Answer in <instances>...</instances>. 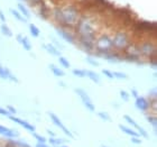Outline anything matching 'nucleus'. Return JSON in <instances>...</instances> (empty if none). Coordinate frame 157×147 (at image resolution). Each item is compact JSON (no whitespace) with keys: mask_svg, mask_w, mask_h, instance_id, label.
Listing matches in <instances>:
<instances>
[{"mask_svg":"<svg viewBox=\"0 0 157 147\" xmlns=\"http://www.w3.org/2000/svg\"><path fill=\"white\" fill-rule=\"evenodd\" d=\"M73 74L76 75V77H85V71L83 70H73Z\"/></svg>","mask_w":157,"mask_h":147,"instance_id":"b1692460","label":"nucleus"},{"mask_svg":"<svg viewBox=\"0 0 157 147\" xmlns=\"http://www.w3.org/2000/svg\"><path fill=\"white\" fill-rule=\"evenodd\" d=\"M147 120L151 122L154 127H156V118H155V117H148V118H147Z\"/></svg>","mask_w":157,"mask_h":147,"instance_id":"7c9ffc66","label":"nucleus"},{"mask_svg":"<svg viewBox=\"0 0 157 147\" xmlns=\"http://www.w3.org/2000/svg\"><path fill=\"white\" fill-rule=\"evenodd\" d=\"M127 43H128V37H127V35H126L125 33H118L116 35L114 39L112 40L113 46H116L118 48H124V47H126Z\"/></svg>","mask_w":157,"mask_h":147,"instance_id":"7ed1b4c3","label":"nucleus"},{"mask_svg":"<svg viewBox=\"0 0 157 147\" xmlns=\"http://www.w3.org/2000/svg\"><path fill=\"white\" fill-rule=\"evenodd\" d=\"M47 147H48V146H47Z\"/></svg>","mask_w":157,"mask_h":147,"instance_id":"37998d69","label":"nucleus"},{"mask_svg":"<svg viewBox=\"0 0 157 147\" xmlns=\"http://www.w3.org/2000/svg\"><path fill=\"white\" fill-rule=\"evenodd\" d=\"M57 147H67V146H65V145H58Z\"/></svg>","mask_w":157,"mask_h":147,"instance_id":"a19ab883","label":"nucleus"},{"mask_svg":"<svg viewBox=\"0 0 157 147\" xmlns=\"http://www.w3.org/2000/svg\"><path fill=\"white\" fill-rule=\"evenodd\" d=\"M10 13H13V17H16V18H17L18 20H20V21H25V19H24V18L20 16V13H19L18 11H16L15 9H10Z\"/></svg>","mask_w":157,"mask_h":147,"instance_id":"4be33fe9","label":"nucleus"},{"mask_svg":"<svg viewBox=\"0 0 157 147\" xmlns=\"http://www.w3.org/2000/svg\"><path fill=\"white\" fill-rule=\"evenodd\" d=\"M0 18H1V20H2V21H4V23H5V16H4V13H1V11H0Z\"/></svg>","mask_w":157,"mask_h":147,"instance_id":"4c0bfd02","label":"nucleus"},{"mask_svg":"<svg viewBox=\"0 0 157 147\" xmlns=\"http://www.w3.org/2000/svg\"><path fill=\"white\" fill-rule=\"evenodd\" d=\"M85 60H87V62H88V63H90L91 65H93V66H98V65H99V63H98L97 61H94L92 58H87Z\"/></svg>","mask_w":157,"mask_h":147,"instance_id":"c85d7f7f","label":"nucleus"},{"mask_svg":"<svg viewBox=\"0 0 157 147\" xmlns=\"http://www.w3.org/2000/svg\"><path fill=\"white\" fill-rule=\"evenodd\" d=\"M21 44H23V46L25 47L26 51H31V45L27 37H23V39H21Z\"/></svg>","mask_w":157,"mask_h":147,"instance_id":"dca6fc26","label":"nucleus"},{"mask_svg":"<svg viewBox=\"0 0 157 147\" xmlns=\"http://www.w3.org/2000/svg\"><path fill=\"white\" fill-rule=\"evenodd\" d=\"M13 121H15L16 124H18V125H20L21 127H24L25 129H27V130H29V131H31V133H34L35 131V127L33 126V125H31L29 122L25 121V120H23V119H20V118H17V117H13V116H8Z\"/></svg>","mask_w":157,"mask_h":147,"instance_id":"39448f33","label":"nucleus"},{"mask_svg":"<svg viewBox=\"0 0 157 147\" xmlns=\"http://www.w3.org/2000/svg\"><path fill=\"white\" fill-rule=\"evenodd\" d=\"M7 109L9 110V114H16V112H17V111H16V109L13 108V107H11V106H8Z\"/></svg>","mask_w":157,"mask_h":147,"instance_id":"72a5a7b5","label":"nucleus"},{"mask_svg":"<svg viewBox=\"0 0 157 147\" xmlns=\"http://www.w3.org/2000/svg\"><path fill=\"white\" fill-rule=\"evenodd\" d=\"M113 77H117V79H127V75L125 73H121V72H113Z\"/></svg>","mask_w":157,"mask_h":147,"instance_id":"a878e982","label":"nucleus"},{"mask_svg":"<svg viewBox=\"0 0 157 147\" xmlns=\"http://www.w3.org/2000/svg\"><path fill=\"white\" fill-rule=\"evenodd\" d=\"M57 34L62 37L64 40H66L67 43H71V44H73L74 43V38H73V36L70 34L69 32H65V31H63V29H60V28H57Z\"/></svg>","mask_w":157,"mask_h":147,"instance_id":"6e6552de","label":"nucleus"},{"mask_svg":"<svg viewBox=\"0 0 157 147\" xmlns=\"http://www.w3.org/2000/svg\"><path fill=\"white\" fill-rule=\"evenodd\" d=\"M18 8H19V9H20V11H21V13H24V15H25V16H26V17H27V18H29V17H31V15H29V11H28V10L26 9L25 7H24V5L19 4V5H18Z\"/></svg>","mask_w":157,"mask_h":147,"instance_id":"aec40b11","label":"nucleus"},{"mask_svg":"<svg viewBox=\"0 0 157 147\" xmlns=\"http://www.w3.org/2000/svg\"><path fill=\"white\" fill-rule=\"evenodd\" d=\"M120 96H121V98L124 99V101H126V102H127V101H129V94H128L126 91L121 90V91H120Z\"/></svg>","mask_w":157,"mask_h":147,"instance_id":"cd10ccee","label":"nucleus"},{"mask_svg":"<svg viewBox=\"0 0 157 147\" xmlns=\"http://www.w3.org/2000/svg\"><path fill=\"white\" fill-rule=\"evenodd\" d=\"M33 135H34V137L36 138L38 141V143H44V144H46V138L45 137H43V136H40V135H38V134H36L35 131L33 133Z\"/></svg>","mask_w":157,"mask_h":147,"instance_id":"5701e85b","label":"nucleus"},{"mask_svg":"<svg viewBox=\"0 0 157 147\" xmlns=\"http://www.w3.org/2000/svg\"><path fill=\"white\" fill-rule=\"evenodd\" d=\"M124 118H125V120H127V121H128V124H130L131 126H134V127L137 128V129L139 128V125H138V124H137L136 121H135L134 119H132L131 117H129V116L126 115V116H124Z\"/></svg>","mask_w":157,"mask_h":147,"instance_id":"f3484780","label":"nucleus"},{"mask_svg":"<svg viewBox=\"0 0 157 147\" xmlns=\"http://www.w3.org/2000/svg\"><path fill=\"white\" fill-rule=\"evenodd\" d=\"M119 129L122 131V133L129 135V136H131V137H138L139 136V134L137 133V131L132 130V129H130V128H127L126 126H124V125H119Z\"/></svg>","mask_w":157,"mask_h":147,"instance_id":"9d476101","label":"nucleus"},{"mask_svg":"<svg viewBox=\"0 0 157 147\" xmlns=\"http://www.w3.org/2000/svg\"><path fill=\"white\" fill-rule=\"evenodd\" d=\"M6 147H17V146L15 145L13 141H8V144L6 145Z\"/></svg>","mask_w":157,"mask_h":147,"instance_id":"f704fd0d","label":"nucleus"},{"mask_svg":"<svg viewBox=\"0 0 157 147\" xmlns=\"http://www.w3.org/2000/svg\"><path fill=\"white\" fill-rule=\"evenodd\" d=\"M36 147H47V145H46V144H44V143H37Z\"/></svg>","mask_w":157,"mask_h":147,"instance_id":"c9c22d12","label":"nucleus"},{"mask_svg":"<svg viewBox=\"0 0 157 147\" xmlns=\"http://www.w3.org/2000/svg\"><path fill=\"white\" fill-rule=\"evenodd\" d=\"M113 46L112 40L108 36H102L98 42H97V48L100 52H108Z\"/></svg>","mask_w":157,"mask_h":147,"instance_id":"f03ea898","label":"nucleus"},{"mask_svg":"<svg viewBox=\"0 0 157 147\" xmlns=\"http://www.w3.org/2000/svg\"><path fill=\"white\" fill-rule=\"evenodd\" d=\"M1 32H2L4 35H7V36H9V37H11V36H13V33L10 32V29H9L5 24L1 26Z\"/></svg>","mask_w":157,"mask_h":147,"instance_id":"6ab92c4d","label":"nucleus"},{"mask_svg":"<svg viewBox=\"0 0 157 147\" xmlns=\"http://www.w3.org/2000/svg\"><path fill=\"white\" fill-rule=\"evenodd\" d=\"M136 107L139 109V110H141V111H145V110H147V109L149 108V103L147 102V100L145 99V98H137V100H136Z\"/></svg>","mask_w":157,"mask_h":147,"instance_id":"1a4fd4ad","label":"nucleus"},{"mask_svg":"<svg viewBox=\"0 0 157 147\" xmlns=\"http://www.w3.org/2000/svg\"><path fill=\"white\" fill-rule=\"evenodd\" d=\"M132 96L135 97V98H136V99H137V98H138V94H137V91H136V90H132Z\"/></svg>","mask_w":157,"mask_h":147,"instance_id":"e433bc0d","label":"nucleus"},{"mask_svg":"<svg viewBox=\"0 0 157 147\" xmlns=\"http://www.w3.org/2000/svg\"><path fill=\"white\" fill-rule=\"evenodd\" d=\"M140 52H141L143 54H145V55L151 56V54H154V53L156 52V48H155V46H153L151 44L147 43V44H144L140 47Z\"/></svg>","mask_w":157,"mask_h":147,"instance_id":"0eeeda50","label":"nucleus"},{"mask_svg":"<svg viewBox=\"0 0 157 147\" xmlns=\"http://www.w3.org/2000/svg\"><path fill=\"white\" fill-rule=\"evenodd\" d=\"M0 115H4V116H10L9 111L8 110H5V109L0 108Z\"/></svg>","mask_w":157,"mask_h":147,"instance_id":"473e14b6","label":"nucleus"},{"mask_svg":"<svg viewBox=\"0 0 157 147\" xmlns=\"http://www.w3.org/2000/svg\"><path fill=\"white\" fill-rule=\"evenodd\" d=\"M50 71L54 73L55 77H64V72H63L60 67H56V66L53 65V64H50Z\"/></svg>","mask_w":157,"mask_h":147,"instance_id":"ddd939ff","label":"nucleus"},{"mask_svg":"<svg viewBox=\"0 0 157 147\" xmlns=\"http://www.w3.org/2000/svg\"><path fill=\"white\" fill-rule=\"evenodd\" d=\"M58 62L61 63V65H62L63 67H65V69H70V62L65 58L60 56V58H58Z\"/></svg>","mask_w":157,"mask_h":147,"instance_id":"a211bd4d","label":"nucleus"},{"mask_svg":"<svg viewBox=\"0 0 157 147\" xmlns=\"http://www.w3.org/2000/svg\"><path fill=\"white\" fill-rule=\"evenodd\" d=\"M75 92L77 93V96L81 98L82 102H83V104L85 106V108H88V110H90V111H95V107H94L93 102L91 101V99H90V97H89V94L84 91V90L82 89H75Z\"/></svg>","mask_w":157,"mask_h":147,"instance_id":"f257e3e1","label":"nucleus"},{"mask_svg":"<svg viewBox=\"0 0 157 147\" xmlns=\"http://www.w3.org/2000/svg\"><path fill=\"white\" fill-rule=\"evenodd\" d=\"M44 47L46 48V51L48 52L52 55H55V56H61V53L58 50H56V47H54L52 44H46L44 45Z\"/></svg>","mask_w":157,"mask_h":147,"instance_id":"9b49d317","label":"nucleus"},{"mask_svg":"<svg viewBox=\"0 0 157 147\" xmlns=\"http://www.w3.org/2000/svg\"><path fill=\"white\" fill-rule=\"evenodd\" d=\"M101 147H107V146H104V145H102V146H101Z\"/></svg>","mask_w":157,"mask_h":147,"instance_id":"79ce46f5","label":"nucleus"},{"mask_svg":"<svg viewBox=\"0 0 157 147\" xmlns=\"http://www.w3.org/2000/svg\"><path fill=\"white\" fill-rule=\"evenodd\" d=\"M98 116L100 117L102 120H104V121H111V117L108 115L107 112H104V111H100V112H98Z\"/></svg>","mask_w":157,"mask_h":147,"instance_id":"2eb2a0df","label":"nucleus"},{"mask_svg":"<svg viewBox=\"0 0 157 147\" xmlns=\"http://www.w3.org/2000/svg\"><path fill=\"white\" fill-rule=\"evenodd\" d=\"M0 135L6 136V137H8L9 139H11V138H15V137L19 136V133L18 131H16L15 129H9V128H7V127H5V126H2V125H0Z\"/></svg>","mask_w":157,"mask_h":147,"instance_id":"423d86ee","label":"nucleus"},{"mask_svg":"<svg viewBox=\"0 0 157 147\" xmlns=\"http://www.w3.org/2000/svg\"><path fill=\"white\" fill-rule=\"evenodd\" d=\"M13 143L17 147H31V145H28L27 143L23 141H13Z\"/></svg>","mask_w":157,"mask_h":147,"instance_id":"393cba45","label":"nucleus"},{"mask_svg":"<svg viewBox=\"0 0 157 147\" xmlns=\"http://www.w3.org/2000/svg\"><path fill=\"white\" fill-rule=\"evenodd\" d=\"M47 133H48V134H50V136H55V134H54L53 131H50V130H47Z\"/></svg>","mask_w":157,"mask_h":147,"instance_id":"ea45409f","label":"nucleus"},{"mask_svg":"<svg viewBox=\"0 0 157 147\" xmlns=\"http://www.w3.org/2000/svg\"><path fill=\"white\" fill-rule=\"evenodd\" d=\"M48 116H50V118L52 119V121L54 122V124L56 125L57 127L61 128L63 131H64V134H66L67 136H69V137H71V138L73 137L72 133H71L69 129H67V128H66L65 126H64V125H63V122L61 121V119H60V118H58V117H57V116L55 115L54 112H50H50H48Z\"/></svg>","mask_w":157,"mask_h":147,"instance_id":"20e7f679","label":"nucleus"},{"mask_svg":"<svg viewBox=\"0 0 157 147\" xmlns=\"http://www.w3.org/2000/svg\"><path fill=\"white\" fill-rule=\"evenodd\" d=\"M131 141L134 144H141V139H139L138 137H131Z\"/></svg>","mask_w":157,"mask_h":147,"instance_id":"2f4dec72","label":"nucleus"},{"mask_svg":"<svg viewBox=\"0 0 157 147\" xmlns=\"http://www.w3.org/2000/svg\"><path fill=\"white\" fill-rule=\"evenodd\" d=\"M29 29H31V34L34 37H38V36H39V29H38L34 24H31V25H29Z\"/></svg>","mask_w":157,"mask_h":147,"instance_id":"4468645a","label":"nucleus"},{"mask_svg":"<svg viewBox=\"0 0 157 147\" xmlns=\"http://www.w3.org/2000/svg\"><path fill=\"white\" fill-rule=\"evenodd\" d=\"M17 39H18L19 43H21V39H23V36H21V35H18V36H17Z\"/></svg>","mask_w":157,"mask_h":147,"instance_id":"58836bf2","label":"nucleus"},{"mask_svg":"<svg viewBox=\"0 0 157 147\" xmlns=\"http://www.w3.org/2000/svg\"><path fill=\"white\" fill-rule=\"evenodd\" d=\"M50 143L52 145H57V146H58V145H62L63 143H64V141H63V139H57V138H52V137H50Z\"/></svg>","mask_w":157,"mask_h":147,"instance_id":"412c9836","label":"nucleus"},{"mask_svg":"<svg viewBox=\"0 0 157 147\" xmlns=\"http://www.w3.org/2000/svg\"><path fill=\"white\" fill-rule=\"evenodd\" d=\"M138 130H139L138 134H139V135H141L143 137H145V138H148V137H149V135H148V133H147V131H146V130H145V129H144V128H143V127H140V126H139Z\"/></svg>","mask_w":157,"mask_h":147,"instance_id":"bb28decb","label":"nucleus"},{"mask_svg":"<svg viewBox=\"0 0 157 147\" xmlns=\"http://www.w3.org/2000/svg\"><path fill=\"white\" fill-rule=\"evenodd\" d=\"M102 73H103L104 75H107L109 79H113L112 72H110V71H108V70H102Z\"/></svg>","mask_w":157,"mask_h":147,"instance_id":"c756f323","label":"nucleus"},{"mask_svg":"<svg viewBox=\"0 0 157 147\" xmlns=\"http://www.w3.org/2000/svg\"><path fill=\"white\" fill-rule=\"evenodd\" d=\"M85 75H88L89 79H91L94 83H98V84L100 83V77L93 71H85Z\"/></svg>","mask_w":157,"mask_h":147,"instance_id":"f8f14e48","label":"nucleus"}]
</instances>
